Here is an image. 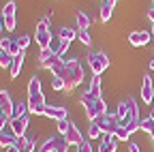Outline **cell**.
Instances as JSON below:
<instances>
[{
    "label": "cell",
    "mask_w": 154,
    "mask_h": 152,
    "mask_svg": "<svg viewBox=\"0 0 154 152\" xmlns=\"http://www.w3.org/2000/svg\"><path fill=\"white\" fill-rule=\"evenodd\" d=\"M75 22H77V28H79V30H88L90 17H88L84 11H77V13H75Z\"/></svg>",
    "instance_id": "obj_21"
},
{
    "label": "cell",
    "mask_w": 154,
    "mask_h": 152,
    "mask_svg": "<svg viewBox=\"0 0 154 152\" xmlns=\"http://www.w3.org/2000/svg\"><path fill=\"white\" fill-rule=\"evenodd\" d=\"M30 41H32V39H30L28 34H22V36H17V43L22 45V49H26V47L30 45Z\"/></svg>",
    "instance_id": "obj_37"
},
{
    "label": "cell",
    "mask_w": 154,
    "mask_h": 152,
    "mask_svg": "<svg viewBox=\"0 0 154 152\" xmlns=\"http://www.w3.org/2000/svg\"><path fill=\"white\" fill-rule=\"evenodd\" d=\"M101 135H103L101 126L92 120V122H90V126H88V137H90V139H96V137H101Z\"/></svg>",
    "instance_id": "obj_29"
},
{
    "label": "cell",
    "mask_w": 154,
    "mask_h": 152,
    "mask_svg": "<svg viewBox=\"0 0 154 152\" xmlns=\"http://www.w3.org/2000/svg\"><path fill=\"white\" fill-rule=\"evenodd\" d=\"M2 28H5V26H2V22H0V30H2Z\"/></svg>",
    "instance_id": "obj_48"
},
{
    "label": "cell",
    "mask_w": 154,
    "mask_h": 152,
    "mask_svg": "<svg viewBox=\"0 0 154 152\" xmlns=\"http://www.w3.org/2000/svg\"><path fill=\"white\" fill-rule=\"evenodd\" d=\"M139 131H143V133H148V135H150V133L154 131V118H152V116L143 118V120L139 122Z\"/></svg>",
    "instance_id": "obj_26"
},
{
    "label": "cell",
    "mask_w": 154,
    "mask_h": 152,
    "mask_svg": "<svg viewBox=\"0 0 154 152\" xmlns=\"http://www.w3.org/2000/svg\"><path fill=\"white\" fill-rule=\"evenodd\" d=\"M54 152H69V144L64 141V137H62V141H60V144H58V148H56Z\"/></svg>",
    "instance_id": "obj_41"
},
{
    "label": "cell",
    "mask_w": 154,
    "mask_h": 152,
    "mask_svg": "<svg viewBox=\"0 0 154 152\" xmlns=\"http://www.w3.org/2000/svg\"><path fill=\"white\" fill-rule=\"evenodd\" d=\"M90 122H92V120H90ZM94 122L101 126L103 135H113V133H116V129L120 126V120H118V116H116V113H109V111H105L103 116H99V118H96Z\"/></svg>",
    "instance_id": "obj_5"
},
{
    "label": "cell",
    "mask_w": 154,
    "mask_h": 152,
    "mask_svg": "<svg viewBox=\"0 0 154 152\" xmlns=\"http://www.w3.org/2000/svg\"><path fill=\"white\" fill-rule=\"evenodd\" d=\"M71 124H73L71 120H60V122H58V131H60L62 135H64V133H66V131L71 129Z\"/></svg>",
    "instance_id": "obj_36"
},
{
    "label": "cell",
    "mask_w": 154,
    "mask_h": 152,
    "mask_svg": "<svg viewBox=\"0 0 154 152\" xmlns=\"http://www.w3.org/2000/svg\"><path fill=\"white\" fill-rule=\"evenodd\" d=\"M103 92V84H101V75H92V82L88 86V94H92V97H101Z\"/></svg>",
    "instance_id": "obj_17"
},
{
    "label": "cell",
    "mask_w": 154,
    "mask_h": 152,
    "mask_svg": "<svg viewBox=\"0 0 154 152\" xmlns=\"http://www.w3.org/2000/svg\"><path fill=\"white\" fill-rule=\"evenodd\" d=\"M113 5H116V2H111V0H103V2H101L99 15H101L103 22H109V17H111V13H113Z\"/></svg>",
    "instance_id": "obj_18"
},
{
    "label": "cell",
    "mask_w": 154,
    "mask_h": 152,
    "mask_svg": "<svg viewBox=\"0 0 154 152\" xmlns=\"http://www.w3.org/2000/svg\"><path fill=\"white\" fill-rule=\"evenodd\" d=\"M79 101H82V105L86 109V116L90 120H96L99 116H103V113L107 111V103L103 101V97H92V94L84 92L79 97Z\"/></svg>",
    "instance_id": "obj_2"
},
{
    "label": "cell",
    "mask_w": 154,
    "mask_h": 152,
    "mask_svg": "<svg viewBox=\"0 0 154 152\" xmlns=\"http://www.w3.org/2000/svg\"><path fill=\"white\" fill-rule=\"evenodd\" d=\"M62 137H64V141H66L69 146H75V148L79 146V144H84V141H86V139H84V135H82V131L77 129L75 124H71V129L64 133Z\"/></svg>",
    "instance_id": "obj_9"
},
{
    "label": "cell",
    "mask_w": 154,
    "mask_h": 152,
    "mask_svg": "<svg viewBox=\"0 0 154 152\" xmlns=\"http://www.w3.org/2000/svg\"><path fill=\"white\" fill-rule=\"evenodd\" d=\"M51 56H54V54H51V49H41V51H38V64L43 67V64L51 58Z\"/></svg>",
    "instance_id": "obj_32"
},
{
    "label": "cell",
    "mask_w": 154,
    "mask_h": 152,
    "mask_svg": "<svg viewBox=\"0 0 154 152\" xmlns=\"http://www.w3.org/2000/svg\"><path fill=\"white\" fill-rule=\"evenodd\" d=\"M51 88H54V90H64V82H62V77H54Z\"/></svg>",
    "instance_id": "obj_39"
},
{
    "label": "cell",
    "mask_w": 154,
    "mask_h": 152,
    "mask_svg": "<svg viewBox=\"0 0 154 152\" xmlns=\"http://www.w3.org/2000/svg\"><path fill=\"white\" fill-rule=\"evenodd\" d=\"M150 116H152V118H154V109H152V113H150Z\"/></svg>",
    "instance_id": "obj_49"
},
{
    "label": "cell",
    "mask_w": 154,
    "mask_h": 152,
    "mask_svg": "<svg viewBox=\"0 0 154 152\" xmlns=\"http://www.w3.org/2000/svg\"><path fill=\"white\" fill-rule=\"evenodd\" d=\"M7 152H19V148L17 146H11V148H7Z\"/></svg>",
    "instance_id": "obj_45"
},
{
    "label": "cell",
    "mask_w": 154,
    "mask_h": 152,
    "mask_svg": "<svg viewBox=\"0 0 154 152\" xmlns=\"http://www.w3.org/2000/svg\"><path fill=\"white\" fill-rule=\"evenodd\" d=\"M15 144H17V137H15V133L11 131V126L7 124L2 131H0V146L7 150V148H11V146H15Z\"/></svg>",
    "instance_id": "obj_13"
},
{
    "label": "cell",
    "mask_w": 154,
    "mask_h": 152,
    "mask_svg": "<svg viewBox=\"0 0 154 152\" xmlns=\"http://www.w3.org/2000/svg\"><path fill=\"white\" fill-rule=\"evenodd\" d=\"M148 17H150V20L154 22V7H150V9H148Z\"/></svg>",
    "instance_id": "obj_44"
},
{
    "label": "cell",
    "mask_w": 154,
    "mask_h": 152,
    "mask_svg": "<svg viewBox=\"0 0 154 152\" xmlns=\"http://www.w3.org/2000/svg\"><path fill=\"white\" fill-rule=\"evenodd\" d=\"M77 152H92V144H90V141L79 144V146H77Z\"/></svg>",
    "instance_id": "obj_40"
},
{
    "label": "cell",
    "mask_w": 154,
    "mask_h": 152,
    "mask_svg": "<svg viewBox=\"0 0 154 152\" xmlns=\"http://www.w3.org/2000/svg\"><path fill=\"white\" fill-rule=\"evenodd\" d=\"M9 126H11V131L15 133V137H24V135H26V129H28V116L11 118Z\"/></svg>",
    "instance_id": "obj_10"
},
{
    "label": "cell",
    "mask_w": 154,
    "mask_h": 152,
    "mask_svg": "<svg viewBox=\"0 0 154 152\" xmlns=\"http://www.w3.org/2000/svg\"><path fill=\"white\" fill-rule=\"evenodd\" d=\"M62 82H64V92H71L75 86H79L84 82V69H82V62L79 60H69L64 71H62Z\"/></svg>",
    "instance_id": "obj_1"
},
{
    "label": "cell",
    "mask_w": 154,
    "mask_h": 152,
    "mask_svg": "<svg viewBox=\"0 0 154 152\" xmlns=\"http://www.w3.org/2000/svg\"><path fill=\"white\" fill-rule=\"evenodd\" d=\"M152 34H154V22H152Z\"/></svg>",
    "instance_id": "obj_47"
},
{
    "label": "cell",
    "mask_w": 154,
    "mask_h": 152,
    "mask_svg": "<svg viewBox=\"0 0 154 152\" xmlns=\"http://www.w3.org/2000/svg\"><path fill=\"white\" fill-rule=\"evenodd\" d=\"M28 111L30 113H36V116H41V113H45V107H47V103H45V94L41 92V94H32V97H28Z\"/></svg>",
    "instance_id": "obj_7"
},
{
    "label": "cell",
    "mask_w": 154,
    "mask_h": 152,
    "mask_svg": "<svg viewBox=\"0 0 154 152\" xmlns=\"http://www.w3.org/2000/svg\"><path fill=\"white\" fill-rule=\"evenodd\" d=\"M22 67H24V54L22 56H17V58H13V62H11V77H17L19 75V71H22Z\"/></svg>",
    "instance_id": "obj_23"
},
{
    "label": "cell",
    "mask_w": 154,
    "mask_h": 152,
    "mask_svg": "<svg viewBox=\"0 0 154 152\" xmlns=\"http://www.w3.org/2000/svg\"><path fill=\"white\" fill-rule=\"evenodd\" d=\"M113 137L118 139V141H128V137H131V131H128L126 126H118V129H116V133H113Z\"/></svg>",
    "instance_id": "obj_27"
},
{
    "label": "cell",
    "mask_w": 154,
    "mask_h": 152,
    "mask_svg": "<svg viewBox=\"0 0 154 152\" xmlns=\"http://www.w3.org/2000/svg\"><path fill=\"white\" fill-rule=\"evenodd\" d=\"M128 41H131V45H135V47H141V45H146V43L150 41V32H146V30H135V32L128 34Z\"/></svg>",
    "instance_id": "obj_14"
},
{
    "label": "cell",
    "mask_w": 154,
    "mask_h": 152,
    "mask_svg": "<svg viewBox=\"0 0 154 152\" xmlns=\"http://www.w3.org/2000/svg\"><path fill=\"white\" fill-rule=\"evenodd\" d=\"M43 116H47V118H51L56 122H60V120H66V109L60 107V105H47Z\"/></svg>",
    "instance_id": "obj_12"
},
{
    "label": "cell",
    "mask_w": 154,
    "mask_h": 152,
    "mask_svg": "<svg viewBox=\"0 0 154 152\" xmlns=\"http://www.w3.org/2000/svg\"><path fill=\"white\" fill-rule=\"evenodd\" d=\"M152 7H154V2H152Z\"/></svg>",
    "instance_id": "obj_51"
},
{
    "label": "cell",
    "mask_w": 154,
    "mask_h": 152,
    "mask_svg": "<svg viewBox=\"0 0 154 152\" xmlns=\"http://www.w3.org/2000/svg\"><path fill=\"white\" fill-rule=\"evenodd\" d=\"M2 26L7 28V32H13L17 22H15V15H2Z\"/></svg>",
    "instance_id": "obj_30"
},
{
    "label": "cell",
    "mask_w": 154,
    "mask_h": 152,
    "mask_svg": "<svg viewBox=\"0 0 154 152\" xmlns=\"http://www.w3.org/2000/svg\"><path fill=\"white\" fill-rule=\"evenodd\" d=\"M64 67H66V62H64V60L60 58V56H56V54H54L51 58H49V60H47V62L43 64V69H49V71H51V73L56 75V77H60V75H62Z\"/></svg>",
    "instance_id": "obj_8"
},
{
    "label": "cell",
    "mask_w": 154,
    "mask_h": 152,
    "mask_svg": "<svg viewBox=\"0 0 154 152\" xmlns=\"http://www.w3.org/2000/svg\"><path fill=\"white\" fill-rule=\"evenodd\" d=\"M51 32H49V24H47V17L41 20L36 24V34H34V41L38 43L41 49H49V43H51Z\"/></svg>",
    "instance_id": "obj_6"
},
{
    "label": "cell",
    "mask_w": 154,
    "mask_h": 152,
    "mask_svg": "<svg viewBox=\"0 0 154 152\" xmlns=\"http://www.w3.org/2000/svg\"><path fill=\"white\" fill-rule=\"evenodd\" d=\"M150 139H152V141H154V131H152V133H150Z\"/></svg>",
    "instance_id": "obj_46"
},
{
    "label": "cell",
    "mask_w": 154,
    "mask_h": 152,
    "mask_svg": "<svg viewBox=\"0 0 154 152\" xmlns=\"http://www.w3.org/2000/svg\"><path fill=\"white\" fill-rule=\"evenodd\" d=\"M88 64L92 69V75H101L105 69H109V56L105 51H94L88 54Z\"/></svg>",
    "instance_id": "obj_4"
},
{
    "label": "cell",
    "mask_w": 154,
    "mask_h": 152,
    "mask_svg": "<svg viewBox=\"0 0 154 152\" xmlns=\"http://www.w3.org/2000/svg\"><path fill=\"white\" fill-rule=\"evenodd\" d=\"M41 92H43L41 79H38V77H32V79L28 82V97H32V94H41Z\"/></svg>",
    "instance_id": "obj_24"
},
{
    "label": "cell",
    "mask_w": 154,
    "mask_h": 152,
    "mask_svg": "<svg viewBox=\"0 0 154 152\" xmlns=\"http://www.w3.org/2000/svg\"><path fill=\"white\" fill-rule=\"evenodd\" d=\"M9 122H11V118L7 116V113H5L2 109H0V131H2V129H5V126H7Z\"/></svg>",
    "instance_id": "obj_38"
},
{
    "label": "cell",
    "mask_w": 154,
    "mask_h": 152,
    "mask_svg": "<svg viewBox=\"0 0 154 152\" xmlns=\"http://www.w3.org/2000/svg\"><path fill=\"white\" fill-rule=\"evenodd\" d=\"M0 109H2L9 118H13V109H15V105H13V101H11V97H9L7 90H0Z\"/></svg>",
    "instance_id": "obj_15"
},
{
    "label": "cell",
    "mask_w": 154,
    "mask_h": 152,
    "mask_svg": "<svg viewBox=\"0 0 154 152\" xmlns=\"http://www.w3.org/2000/svg\"><path fill=\"white\" fill-rule=\"evenodd\" d=\"M9 43H11V39H0V49H2V51H7Z\"/></svg>",
    "instance_id": "obj_43"
},
{
    "label": "cell",
    "mask_w": 154,
    "mask_h": 152,
    "mask_svg": "<svg viewBox=\"0 0 154 152\" xmlns=\"http://www.w3.org/2000/svg\"><path fill=\"white\" fill-rule=\"evenodd\" d=\"M126 144H128V152H141V150H139V146L135 144V141H126Z\"/></svg>",
    "instance_id": "obj_42"
},
{
    "label": "cell",
    "mask_w": 154,
    "mask_h": 152,
    "mask_svg": "<svg viewBox=\"0 0 154 152\" xmlns=\"http://www.w3.org/2000/svg\"><path fill=\"white\" fill-rule=\"evenodd\" d=\"M116 141H118V139H116L113 135H103L101 144H99V152H116V148H118Z\"/></svg>",
    "instance_id": "obj_16"
},
{
    "label": "cell",
    "mask_w": 154,
    "mask_h": 152,
    "mask_svg": "<svg viewBox=\"0 0 154 152\" xmlns=\"http://www.w3.org/2000/svg\"><path fill=\"white\" fill-rule=\"evenodd\" d=\"M15 2H13V0H11V2H7L5 7H2V15H15Z\"/></svg>",
    "instance_id": "obj_35"
},
{
    "label": "cell",
    "mask_w": 154,
    "mask_h": 152,
    "mask_svg": "<svg viewBox=\"0 0 154 152\" xmlns=\"http://www.w3.org/2000/svg\"><path fill=\"white\" fill-rule=\"evenodd\" d=\"M62 141V137H49L47 141H43L41 146H38V150L36 152H54L56 148H58V144Z\"/></svg>",
    "instance_id": "obj_19"
},
{
    "label": "cell",
    "mask_w": 154,
    "mask_h": 152,
    "mask_svg": "<svg viewBox=\"0 0 154 152\" xmlns=\"http://www.w3.org/2000/svg\"><path fill=\"white\" fill-rule=\"evenodd\" d=\"M15 146L19 148V152H34V141H30L26 135L24 137H17V144Z\"/></svg>",
    "instance_id": "obj_20"
},
{
    "label": "cell",
    "mask_w": 154,
    "mask_h": 152,
    "mask_svg": "<svg viewBox=\"0 0 154 152\" xmlns=\"http://www.w3.org/2000/svg\"><path fill=\"white\" fill-rule=\"evenodd\" d=\"M28 113H30V111H28V103H24V101H22V103H17V105H15V109H13V118L28 116Z\"/></svg>",
    "instance_id": "obj_28"
},
{
    "label": "cell",
    "mask_w": 154,
    "mask_h": 152,
    "mask_svg": "<svg viewBox=\"0 0 154 152\" xmlns=\"http://www.w3.org/2000/svg\"><path fill=\"white\" fill-rule=\"evenodd\" d=\"M111 2H116V0H111Z\"/></svg>",
    "instance_id": "obj_50"
},
{
    "label": "cell",
    "mask_w": 154,
    "mask_h": 152,
    "mask_svg": "<svg viewBox=\"0 0 154 152\" xmlns=\"http://www.w3.org/2000/svg\"><path fill=\"white\" fill-rule=\"evenodd\" d=\"M60 47H62V39H60V36H58V39L54 36V39H51V43H49V49H51V54H56V56H58Z\"/></svg>",
    "instance_id": "obj_34"
},
{
    "label": "cell",
    "mask_w": 154,
    "mask_h": 152,
    "mask_svg": "<svg viewBox=\"0 0 154 152\" xmlns=\"http://www.w3.org/2000/svg\"><path fill=\"white\" fill-rule=\"evenodd\" d=\"M77 39H79L86 47H90V45H92V36L88 34V30H77Z\"/></svg>",
    "instance_id": "obj_31"
},
{
    "label": "cell",
    "mask_w": 154,
    "mask_h": 152,
    "mask_svg": "<svg viewBox=\"0 0 154 152\" xmlns=\"http://www.w3.org/2000/svg\"><path fill=\"white\" fill-rule=\"evenodd\" d=\"M0 51H2V49H0Z\"/></svg>",
    "instance_id": "obj_52"
},
{
    "label": "cell",
    "mask_w": 154,
    "mask_h": 152,
    "mask_svg": "<svg viewBox=\"0 0 154 152\" xmlns=\"http://www.w3.org/2000/svg\"><path fill=\"white\" fill-rule=\"evenodd\" d=\"M116 116H118V120H120V126H128L131 122L139 120V111H137V103H135V99L126 97V99L118 105Z\"/></svg>",
    "instance_id": "obj_3"
},
{
    "label": "cell",
    "mask_w": 154,
    "mask_h": 152,
    "mask_svg": "<svg viewBox=\"0 0 154 152\" xmlns=\"http://www.w3.org/2000/svg\"><path fill=\"white\" fill-rule=\"evenodd\" d=\"M58 36H60L62 41H69V43H71V41L75 39V36H77V32H75L73 28H66V26H64V28L58 30Z\"/></svg>",
    "instance_id": "obj_25"
},
{
    "label": "cell",
    "mask_w": 154,
    "mask_h": 152,
    "mask_svg": "<svg viewBox=\"0 0 154 152\" xmlns=\"http://www.w3.org/2000/svg\"><path fill=\"white\" fill-rule=\"evenodd\" d=\"M141 99L143 103H154V84L150 75H143V84H141Z\"/></svg>",
    "instance_id": "obj_11"
},
{
    "label": "cell",
    "mask_w": 154,
    "mask_h": 152,
    "mask_svg": "<svg viewBox=\"0 0 154 152\" xmlns=\"http://www.w3.org/2000/svg\"><path fill=\"white\" fill-rule=\"evenodd\" d=\"M11 62L13 58L7 54V51H0V67H5V69H11Z\"/></svg>",
    "instance_id": "obj_33"
},
{
    "label": "cell",
    "mask_w": 154,
    "mask_h": 152,
    "mask_svg": "<svg viewBox=\"0 0 154 152\" xmlns=\"http://www.w3.org/2000/svg\"><path fill=\"white\" fill-rule=\"evenodd\" d=\"M7 54L11 56V58H17V56L24 54V49H22V45L17 43V39H11V43H9V47H7Z\"/></svg>",
    "instance_id": "obj_22"
}]
</instances>
